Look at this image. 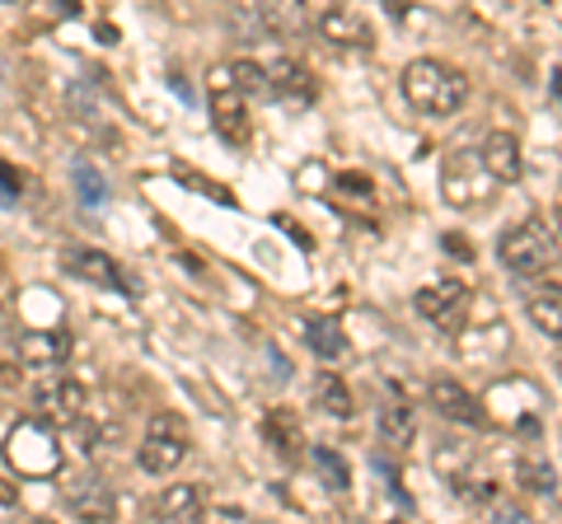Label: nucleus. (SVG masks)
Instances as JSON below:
<instances>
[{"label": "nucleus", "instance_id": "4be33fe9", "mask_svg": "<svg viewBox=\"0 0 562 524\" xmlns=\"http://www.w3.org/2000/svg\"><path fill=\"white\" fill-rule=\"evenodd\" d=\"M231 71H235L231 80L239 84V94H268V71L258 61H235Z\"/></svg>", "mask_w": 562, "mask_h": 524}, {"label": "nucleus", "instance_id": "4468645a", "mask_svg": "<svg viewBox=\"0 0 562 524\" xmlns=\"http://www.w3.org/2000/svg\"><path fill=\"white\" fill-rule=\"evenodd\" d=\"M211 122L231 146L249 141V113H244V94H216L211 99Z\"/></svg>", "mask_w": 562, "mask_h": 524}, {"label": "nucleus", "instance_id": "dca6fc26", "mask_svg": "<svg viewBox=\"0 0 562 524\" xmlns=\"http://www.w3.org/2000/svg\"><path fill=\"white\" fill-rule=\"evenodd\" d=\"M268 94H281V99H310L314 94V80L301 61H272L268 66Z\"/></svg>", "mask_w": 562, "mask_h": 524}, {"label": "nucleus", "instance_id": "6e6552de", "mask_svg": "<svg viewBox=\"0 0 562 524\" xmlns=\"http://www.w3.org/2000/svg\"><path fill=\"white\" fill-rule=\"evenodd\" d=\"M479 160H483V169L492 173L497 183H520V173H525V160H520V141L512 132H492L487 141L479 146Z\"/></svg>", "mask_w": 562, "mask_h": 524}, {"label": "nucleus", "instance_id": "6ab92c4d", "mask_svg": "<svg viewBox=\"0 0 562 524\" xmlns=\"http://www.w3.org/2000/svg\"><path fill=\"white\" fill-rule=\"evenodd\" d=\"M310 346H314V356L338 361V356L347 352V338H342L338 319H314V323H310Z\"/></svg>", "mask_w": 562, "mask_h": 524}, {"label": "nucleus", "instance_id": "412c9836", "mask_svg": "<svg viewBox=\"0 0 562 524\" xmlns=\"http://www.w3.org/2000/svg\"><path fill=\"white\" fill-rule=\"evenodd\" d=\"M516 478L525 482V492H543L549 497L553 487H558V478H553V468L549 464H535V459H525L520 468H516Z\"/></svg>", "mask_w": 562, "mask_h": 524}, {"label": "nucleus", "instance_id": "f3484780", "mask_svg": "<svg viewBox=\"0 0 562 524\" xmlns=\"http://www.w3.org/2000/svg\"><path fill=\"white\" fill-rule=\"evenodd\" d=\"M262 435H268V445L281 454V459H295V454H301V445H305L301 422H295V417H291L286 408L268 412V422H262Z\"/></svg>", "mask_w": 562, "mask_h": 524}, {"label": "nucleus", "instance_id": "9d476101", "mask_svg": "<svg viewBox=\"0 0 562 524\" xmlns=\"http://www.w3.org/2000/svg\"><path fill=\"white\" fill-rule=\"evenodd\" d=\"M202 505H206V497H202V487L198 482H169L160 497L150 501V511H155V520H198L202 515Z\"/></svg>", "mask_w": 562, "mask_h": 524}, {"label": "nucleus", "instance_id": "2eb2a0df", "mask_svg": "<svg viewBox=\"0 0 562 524\" xmlns=\"http://www.w3.org/2000/svg\"><path fill=\"white\" fill-rule=\"evenodd\" d=\"M525 314H530V323L539 328L543 338L562 342V291L549 286V291H530L525 295Z\"/></svg>", "mask_w": 562, "mask_h": 524}, {"label": "nucleus", "instance_id": "cd10ccee", "mask_svg": "<svg viewBox=\"0 0 562 524\" xmlns=\"http://www.w3.org/2000/svg\"><path fill=\"white\" fill-rule=\"evenodd\" d=\"M0 5H20V0H0Z\"/></svg>", "mask_w": 562, "mask_h": 524}, {"label": "nucleus", "instance_id": "5701e85b", "mask_svg": "<svg viewBox=\"0 0 562 524\" xmlns=\"http://www.w3.org/2000/svg\"><path fill=\"white\" fill-rule=\"evenodd\" d=\"M314 468H324V474H328V487H333V492H342V487H347V468H342L338 454L314 449Z\"/></svg>", "mask_w": 562, "mask_h": 524}, {"label": "nucleus", "instance_id": "a878e982", "mask_svg": "<svg viewBox=\"0 0 562 524\" xmlns=\"http://www.w3.org/2000/svg\"><path fill=\"white\" fill-rule=\"evenodd\" d=\"M553 99L562 103V71H553Z\"/></svg>", "mask_w": 562, "mask_h": 524}, {"label": "nucleus", "instance_id": "423d86ee", "mask_svg": "<svg viewBox=\"0 0 562 524\" xmlns=\"http://www.w3.org/2000/svg\"><path fill=\"white\" fill-rule=\"evenodd\" d=\"M441 192H446V202L450 206H483L492 192H497V179H492V173L483 169V160L479 155H450L446 160V173H441Z\"/></svg>", "mask_w": 562, "mask_h": 524}, {"label": "nucleus", "instance_id": "ddd939ff", "mask_svg": "<svg viewBox=\"0 0 562 524\" xmlns=\"http://www.w3.org/2000/svg\"><path fill=\"white\" fill-rule=\"evenodd\" d=\"M375 426H380V441L390 445V449H408L413 435H417V412L403 403V398H390V403L380 408Z\"/></svg>", "mask_w": 562, "mask_h": 524}, {"label": "nucleus", "instance_id": "f8f14e48", "mask_svg": "<svg viewBox=\"0 0 562 524\" xmlns=\"http://www.w3.org/2000/svg\"><path fill=\"white\" fill-rule=\"evenodd\" d=\"M319 38L333 47H371V24L361 14H347V10H328L319 14Z\"/></svg>", "mask_w": 562, "mask_h": 524}, {"label": "nucleus", "instance_id": "39448f33", "mask_svg": "<svg viewBox=\"0 0 562 524\" xmlns=\"http://www.w3.org/2000/svg\"><path fill=\"white\" fill-rule=\"evenodd\" d=\"M33 408H38V417L52 426H76V422H85V384L70 379L57 365V371H47V379H38Z\"/></svg>", "mask_w": 562, "mask_h": 524}, {"label": "nucleus", "instance_id": "b1692460", "mask_svg": "<svg viewBox=\"0 0 562 524\" xmlns=\"http://www.w3.org/2000/svg\"><path fill=\"white\" fill-rule=\"evenodd\" d=\"M80 173V192H85V202H103V179H99V173H90V169H76Z\"/></svg>", "mask_w": 562, "mask_h": 524}, {"label": "nucleus", "instance_id": "0eeeda50", "mask_svg": "<svg viewBox=\"0 0 562 524\" xmlns=\"http://www.w3.org/2000/svg\"><path fill=\"white\" fill-rule=\"evenodd\" d=\"M427 403H431L436 417H446V422H454V426H483L487 422L483 403L464 389V384H454V379H431Z\"/></svg>", "mask_w": 562, "mask_h": 524}, {"label": "nucleus", "instance_id": "9b49d317", "mask_svg": "<svg viewBox=\"0 0 562 524\" xmlns=\"http://www.w3.org/2000/svg\"><path fill=\"white\" fill-rule=\"evenodd\" d=\"M70 356V333H24L20 338V361L33 371H57Z\"/></svg>", "mask_w": 562, "mask_h": 524}, {"label": "nucleus", "instance_id": "a211bd4d", "mask_svg": "<svg viewBox=\"0 0 562 524\" xmlns=\"http://www.w3.org/2000/svg\"><path fill=\"white\" fill-rule=\"evenodd\" d=\"M314 403H319L328 417H338V422L351 417V394H347V384L338 375H324L319 384H314Z\"/></svg>", "mask_w": 562, "mask_h": 524}, {"label": "nucleus", "instance_id": "7ed1b4c3", "mask_svg": "<svg viewBox=\"0 0 562 524\" xmlns=\"http://www.w3.org/2000/svg\"><path fill=\"white\" fill-rule=\"evenodd\" d=\"M188 445H192V435L183 426V417H150V426H146V441L136 445V464L146 468V474L155 478H169L173 468H179L188 459Z\"/></svg>", "mask_w": 562, "mask_h": 524}, {"label": "nucleus", "instance_id": "1a4fd4ad", "mask_svg": "<svg viewBox=\"0 0 562 524\" xmlns=\"http://www.w3.org/2000/svg\"><path fill=\"white\" fill-rule=\"evenodd\" d=\"M66 267L76 272V276H85V282L103 286V291L132 295V282H127V276L117 272V262H113L109 253H99V249H70V253H66Z\"/></svg>", "mask_w": 562, "mask_h": 524}, {"label": "nucleus", "instance_id": "f03ea898", "mask_svg": "<svg viewBox=\"0 0 562 524\" xmlns=\"http://www.w3.org/2000/svg\"><path fill=\"white\" fill-rule=\"evenodd\" d=\"M497 258H502L506 272L525 276V282H530V276H549L558 267V235L543 220L530 216L497 239Z\"/></svg>", "mask_w": 562, "mask_h": 524}, {"label": "nucleus", "instance_id": "393cba45", "mask_svg": "<svg viewBox=\"0 0 562 524\" xmlns=\"http://www.w3.org/2000/svg\"><path fill=\"white\" fill-rule=\"evenodd\" d=\"M20 501V492H14V487H5V478H0V505H14Z\"/></svg>", "mask_w": 562, "mask_h": 524}, {"label": "nucleus", "instance_id": "aec40b11", "mask_svg": "<svg viewBox=\"0 0 562 524\" xmlns=\"http://www.w3.org/2000/svg\"><path fill=\"white\" fill-rule=\"evenodd\" d=\"M262 14H268L272 29H301L305 24V0H262Z\"/></svg>", "mask_w": 562, "mask_h": 524}, {"label": "nucleus", "instance_id": "bb28decb", "mask_svg": "<svg viewBox=\"0 0 562 524\" xmlns=\"http://www.w3.org/2000/svg\"><path fill=\"white\" fill-rule=\"evenodd\" d=\"M558 239H562V206H558Z\"/></svg>", "mask_w": 562, "mask_h": 524}, {"label": "nucleus", "instance_id": "f257e3e1", "mask_svg": "<svg viewBox=\"0 0 562 524\" xmlns=\"http://www.w3.org/2000/svg\"><path fill=\"white\" fill-rule=\"evenodd\" d=\"M398 84H403L408 109H417L422 117H454L469 103V80L454 71L450 61H436V57L408 61V71H403Z\"/></svg>", "mask_w": 562, "mask_h": 524}, {"label": "nucleus", "instance_id": "20e7f679", "mask_svg": "<svg viewBox=\"0 0 562 524\" xmlns=\"http://www.w3.org/2000/svg\"><path fill=\"white\" fill-rule=\"evenodd\" d=\"M413 309L441 333H460L469 319V286L454 282V276H436V282H427L413 295Z\"/></svg>", "mask_w": 562, "mask_h": 524}]
</instances>
